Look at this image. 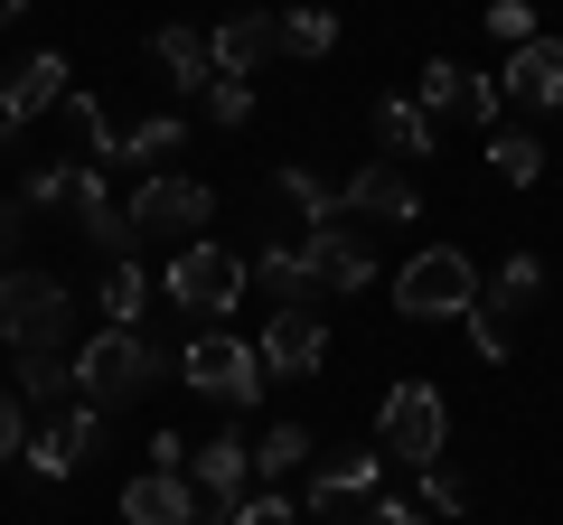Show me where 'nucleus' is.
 I'll list each match as a JSON object with an SVG mask.
<instances>
[{
	"label": "nucleus",
	"mask_w": 563,
	"mask_h": 525,
	"mask_svg": "<svg viewBox=\"0 0 563 525\" xmlns=\"http://www.w3.org/2000/svg\"><path fill=\"white\" fill-rule=\"evenodd\" d=\"M169 366H179V357H169L161 338H141V328H103V338L76 347V404L113 413V404H132V394H151Z\"/></svg>",
	"instance_id": "1"
},
{
	"label": "nucleus",
	"mask_w": 563,
	"mask_h": 525,
	"mask_svg": "<svg viewBox=\"0 0 563 525\" xmlns=\"http://www.w3.org/2000/svg\"><path fill=\"white\" fill-rule=\"evenodd\" d=\"M0 338L10 347H66L76 338V291L57 272H0Z\"/></svg>",
	"instance_id": "2"
},
{
	"label": "nucleus",
	"mask_w": 563,
	"mask_h": 525,
	"mask_svg": "<svg viewBox=\"0 0 563 525\" xmlns=\"http://www.w3.org/2000/svg\"><path fill=\"white\" fill-rule=\"evenodd\" d=\"M395 310H404V320H470V310H479V262L451 254V244L413 254L395 272Z\"/></svg>",
	"instance_id": "3"
},
{
	"label": "nucleus",
	"mask_w": 563,
	"mask_h": 525,
	"mask_svg": "<svg viewBox=\"0 0 563 525\" xmlns=\"http://www.w3.org/2000/svg\"><path fill=\"white\" fill-rule=\"evenodd\" d=\"M376 442L395 450V460H413V469H442V450H451V404L432 394V384H395L385 413H376Z\"/></svg>",
	"instance_id": "4"
},
{
	"label": "nucleus",
	"mask_w": 563,
	"mask_h": 525,
	"mask_svg": "<svg viewBox=\"0 0 563 525\" xmlns=\"http://www.w3.org/2000/svg\"><path fill=\"white\" fill-rule=\"evenodd\" d=\"M169 301H179L188 320L217 328L225 310L244 301V254H225V244H179V262H169Z\"/></svg>",
	"instance_id": "5"
},
{
	"label": "nucleus",
	"mask_w": 563,
	"mask_h": 525,
	"mask_svg": "<svg viewBox=\"0 0 563 525\" xmlns=\"http://www.w3.org/2000/svg\"><path fill=\"white\" fill-rule=\"evenodd\" d=\"M179 376L198 384L207 404H235V413L263 394V357H254L244 338H225V328H207V338H188V347H179Z\"/></svg>",
	"instance_id": "6"
},
{
	"label": "nucleus",
	"mask_w": 563,
	"mask_h": 525,
	"mask_svg": "<svg viewBox=\"0 0 563 525\" xmlns=\"http://www.w3.org/2000/svg\"><path fill=\"white\" fill-rule=\"evenodd\" d=\"M95 432H103V413H95V404H57L38 432H29V450H20V460L38 469V479H76V469L95 460Z\"/></svg>",
	"instance_id": "7"
},
{
	"label": "nucleus",
	"mask_w": 563,
	"mask_h": 525,
	"mask_svg": "<svg viewBox=\"0 0 563 525\" xmlns=\"http://www.w3.org/2000/svg\"><path fill=\"white\" fill-rule=\"evenodd\" d=\"M122 216H132V235H198V225L217 216V198H207L198 179H141Z\"/></svg>",
	"instance_id": "8"
},
{
	"label": "nucleus",
	"mask_w": 563,
	"mask_h": 525,
	"mask_svg": "<svg viewBox=\"0 0 563 525\" xmlns=\"http://www.w3.org/2000/svg\"><path fill=\"white\" fill-rule=\"evenodd\" d=\"M413 103L432 122H498V76H470V66H451V57H432L422 66V85H413Z\"/></svg>",
	"instance_id": "9"
},
{
	"label": "nucleus",
	"mask_w": 563,
	"mask_h": 525,
	"mask_svg": "<svg viewBox=\"0 0 563 525\" xmlns=\"http://www.w3.org/2000/svg\"><path fill=\"white\" fill-rule=\"evenodd\" d=\"M244 479H254V442H235V432H217L207 450H188V488L207 498V516H225V525H235Z\"/></svg>",
	"instance_id": "10"
},
{
	"label": "nucleus",
	"mask_w": 563,
	"mask_h": 525,
	"mask_svg": "<svg viewBox=\"0 0 563 525\" xmlns=\"http://www.w3.org/2000/svg\"><path fill=\"white\" fill-rule=\"evenodd\" d=\"M339 216L413 225V216H422V188H413V169H404V160H376V169H357V179L339 188Z\"/></svg>",
	"instance_id": "11"
},
{
	"label": "nucleus",
	"mask_w": 563,
	"mask_h": 525,
	"mask_svg": "<svg viewBox=\"0 0 563 525\" xmlns=\"http://www.w3.org/2000/svg\"><path fill=\"white\" fill-rule=\"evenodd\" d=\"M47 103H66V57H57V47H38V57L10 66V85H0V142H10V132H29Z\"/></svg>",
	"instance_id": "12"
},
{
	"label": "nucleus",
	"mask_w": 563,
	"mask_h": 525,
	"mask_svg": "<svg viewBox=\"0 0 563 525\" xmlns=\"http://www.w3.org/2000/svg\"><path fill=\"white\" fill-rule=\"evenodd\" d=\"M263 376H320V357H329V328H320V310H273V328H263Z\"/></svg>",
	"instance_id": "13"
},
{
	"label": "nucleus",
	"mask_w": 563,
	"mask_h": 525,
	"mask_svg": "<svg viewBox=\"0 0 563 525\" xmlns=\"http://www.w3.org/2000/svg\"><path fill=\"white\" fill-rule=\"evenodd\" d=\"M122 525H198V488L188 469H141L122 488Z\"/></svg>",
	"instance_id": "14"
},
{
	"label": "nucleus",
	"mask_w": 563,
	"mask_h": 525,
	"mask_svg": "<svg viewBox=\"0 0 563 525\" xmlns=\"http://www.w3.org/2000/svg\"><path fill=\"white\" fill-rule=\"evenodd\" d=\"M207 47H217V76L254 85L263 66L282 57V29H273V10H244V20H225V29H217V38H207Z\"/></svg>",
	"instance_id": "15"
},
{
	"label": "nucleus",
	"mask_w": 563,
	"mask_h": 525,
	"mask_svg": "<svg viewBox=\"0 0 563 525\" xmlns=\"http://www.w3.org/2000/svg\"><path fill=\"white\" fill-rule=\"evenodd\" d=\"M507 103L563 113V38H526V47H507Z\"/></svg>",
	"instance_id": "16"
},
{
	"label": "nucleus",
	"mask_w": 563,
	"mask_h": 525,
	"mask_svg": "<svg viewBox=\"0 0 563 525\" xmlns=\"http://www.w3.org/2000/svg\"><path fill=\"white\" fill-rule=\"evenodd\" d=\"M376 498V450H339V460H320L310 469V516H339V506H366Z\"/></svg>",
	"instance_id": "17"
},
{
	"label": "nucleus",
	"mask_w": 563,
	"mask_h": 525,
	"mask_svg": "<svg viewBox=\"0 0 563 525\" xmlns=\"http://www.w3.org/2000/svg\"><path fill=\"white\" fill-rule=\"evenodd\" d=\"M151 57H161V76L188 85V94H207V85H217V47H207V29H188V20L151 29Z\"/></svg>",
	"instance_id": "18"
},
{
	"label": "nucleus",
	"mask_w": 563,
	"mask_h": 525,
	"mask_svg": "<svg viewBox=\"0 0 563 525\" xmlns=\"http://www.w3.org/2000/svg\"><path fill=\"white\" fill-rule=\"evenodd\" d=\"M20 404H76V347H20V376H10Z\"/></svg>",
	"instance_id": "19"
},
{
	"label": "nucleus",
	"mask_w": 563,
	"mask_h": 525,
	"mask_svg": "<svg viewBox=\"0 0 563 525\" xmlns=\"http://www.w3.org/2000/svg\"><path fill=\"white\" fill-rule=\"evenodd\" d=\"M301 254H310V282H320V291H366V272H376V262H366V244L347 235V225H320Z\"/></svg>",
	"instance_id": "20"
},
{
	"label": "nucleus",
	"mask_w": 563,
	"mask_h": 525,
	"mask_svg": "<svg viewBox=\"0 0 563 525\" xmlns=\"http://www.w3.org/2000/svg\"><path fill=\"white\" fill-rule=\"evenodd\" d=\"M244 272H263V291H273V310H320V282H310V254H263V262H244Z\"/></svg>",
	"instance_id": "21"
},
{
	"label": "nucleus",
	"mask_w": 563,
	"mask_h": 525,
	"mask_svg": "<svg viewBox=\"0 0 563 525\" xmlns=\"http://www.w3.org/2000/svg\"><path fill=\"white\" fill-rule=\"evenodd\" d=\"M66 122H76V142H85V169H122V132L95 94H66Z\"/></svg>",
	"instance_id": "22"
},
{
	"label": "nucleus",
	"mask_w": 563,
	"mask_h": 525,
	"mask_svg": "<svg viewBox=\"0 0 563 525\" xmlns=\"http://www.w3.org/2000/svg\"><path fill=\"white\" fill-rule=\"evenodd\" d=\"M536 291H544V262H536V254H507L498 272H488V310H498V320L536 310Z\"/></svg>",
	"instance_id": "23"
},
{
	"label": "nucleus",
	"mask_w": 563,
	"mask_h": 525,
	"mask_svg": "<svg viewBox=\"0 0 563 525\" xmlns=\"http://www.w3.org/2000/svg\"><path fill=\"white\" fill-rule=\"evenodd\" d=\"M273 188H282V198H291V216H301L310 235H320V225H339V188H329L320 169H282Z\"/></svg>",
	"instance_id": "24"
},
{
	"label": "nucleus",
	"mask_w": 563,
	"mask_h": 525,
	"mask_svg": "<svg viewBox=\"0 0 563 525\" xmlns=\"http://www.w3.org/2000/svg\"><path fill=\"white\" fill-rule=\"evenodd\" d=\"M488 169H498L507 188H536L544 179V142L536 132H488Z\"/></svg>",
	"instance_id": "25"
},
{
	"label": "nucleus",
	"mask_w": 563,
	"mask_h": 525,
	"mask_svg": "<svg viewBox=\"0 0 563 525\" xmlns=\"http://www.w3.org/2000/svg\"><path fill=\"white\" fill-rule=\"evenodd\" d=\"M179 142H188V122H179V113H151V122H132V132H122V169H151V160H169Z\"/></svg>",
	"instance_id": "26"
},
{
	"label": "nucleus",
	"mask_w": 563,
	"mask_h": 525,
	"mask_svg": "<svg viewBox=\"0 0 563 525\" xmlns=\"http://www.w3.org/2000/svg\"><path fill=\"white\" fill-rule=\"evenodd\" d=\"M273 29H282V47H291V57H329V47H339V20H329V10H273Z\"/></svg>",
	"instance_id": "27"
},
{
	"label": "nucleus",
	"mask_w": 563,
	"mask_h": 525,
	"mask_svg": "<svg viewBox=\"0 0 563 525\" xmlns=\"http://www.w3.org/2000/svg\"><path fill=\"white\" fill-rule=\"evenodd\" d=\"M376 142L395 150V160H422V150H432V113H422V103H385V113H376Z\"/></svg>",
	"instance_id": "28"
},
{
	"label": "nucleus",
	"mask_w": 563,
	"mask_h": 525,
	"mask_svg": "<svg viewBox=\"0 0 563 525\" xmlns=\"http://www.w3.org/2000/svg\"><path fill=\"white\" fill-rule=\"evenodd\" d=\"M254 469H263V479H291V469H310V432L301 423H273V432H263V442H254Z\"/></svg>",
	"instance_id": "29"
},
{
	"label": "nucleus",
	"mask_w": 563,
	"mask_h": 525,
	"mask_svg": "<svg viewBox=\"0 0 563 525\" xmlns=\"http://www.w3.org/2000/svg\"><path fill=\"white\" fill-rule=\"evenodd\" d=\"M141 301H151L141 262H103V320H113V328H132V320H141Z\"/></svg>",
	"instance_id": "30"
},
{
	"label": "nucleus",
	"mask_w": 563,
	"mask_h": 525,
	"mask_svg": "<svg viewBox=\"0 0 563 525\" xmlns=\"http://www.w3.org/2000/svg\"><path fill=\"white\" fill-rule=\"evenodd\" d=\"M207 122H217V132H244V122H254V85L217 76V85H207Z\"/></svg>",
	"instance_id": "31"
},
{
	"label": "nucleus",
	"mask_w": 563,
	"mask_h": 525,
	"mask_svg": "<svg viewBox=\"0 0 563 525\" xmlns=\"http://www.w3.org/2000/svg\"><path fill=\"white\" fill-rule=\"evenodd\" d=\"M488 38L526 47V38H536V0H488Z\"/></svg>",
	"instance_id": "32"
},
{
	"label": "nucleus",
	"mask_w": 563,
	"mask_h": 525,
	"mask_svg": "<svg viewBox=\"0 0 563 525\" xmlns=\"http://www.w3.org/2000/svg\"><path fill=\"white\" fill-rule=\"evenodd\" d=\"M422 506H432V516H461V506H470V479H461V469H422Z\"/></svg>",
	"instance_id": "33"
},
{
	"label": "nucleus",
	"mask_w": 563,
	"mask_h": 525,
	"mask_svg": "<svg viewBox=\"0 0 563 525\" xmlns=\"http://www.w3.org/2000/svg\"><path fill=\"white\" fill-rule=\"evenodd\" d=\"M235 525H301V498H282V488H273V498H244Z\"/></svg>",
	"instance_id": "34"
},
{
	"label": "nucleus",
	"mask_w": 563,
	"mask_h": 525,
	"mask_svg": "<svg viewBox=\"0 0 563 525\" xmlns=\"http://www.w3.org/2000/svg\"><path fill=\"white\" fill-rule=\"evenodd\" d=\"M20 450H29V404L0 384V460H20Z\"/></svg>",
	"instance_id": "35"
},
{
	"label": "nucleus",
	"mask_w": 563,
	"mask_h": 525,
	"mask_svg": "<svg viewBox=\"0 0 563 525\" xmlns=\"http://www.w3.org/2000/svg\"><path fill=\"white\" fill-rule=\"evenodd\" d=\"M470 347H479V357H488V366H498V357H507V320H498V310H488V301H479V310H470Z\"/></svg>",
	"instance_id": "36"
},
{
	"label": "nucleus",
	"mask_w": 563,
	"mask_h": 525,
	"mask_svg": "<svg viewBox=\"0 0 563 525\" xmlns=\"http://www.w3.org/2000/svg\"><path fill=\"white\" fill-rule=\"evenodd\" d=\"M20 235H29V198L0 206V272H20Z\"/></svg>",
	"instance_id": "37"
},
{
	"label": "nucleus",
	"mask_w": 563,
	"mask_h": 525,
	"mask_svg": "<svg viewBox=\"0 0 563 525\" xmlns=\"http://www.w3.org/2000/svg\"><path fill=\"white\" fill-rule=\"evenodd\" d=\"M357 525H422V506H404V498H366Z\"/></svg>",
	"instance_id": "38"
},
{
	"label": "nucleus",
	"mask_w": 563,
	"mask_h": 525,
	"mask_svg": "<svg viewBox=\"0 0 563 525\" xmlns=\"http://www.w3.org/2000/svg\"><path fill=\"white\" fill-rule=\"evenodd\" d=\"M151 469H188V442H179V432H151Z\"/></svg>",
	"instance_id": "39"
},
{
	"label": "nucleus",
	"mask_w": 563,
	"mask_h": 525,
	"mask_svg": "<svg viewBox=\"0 0 563 525\" xmlns=\"http://www.w3.org/2000/svg\"><path fill=\"white\" fill-rule=\"evenodd\" d=\"M20 10H29V0H0V29H10V20H20Z\"/></svg>",
	"instance_id": "40"
}]
</instances>
